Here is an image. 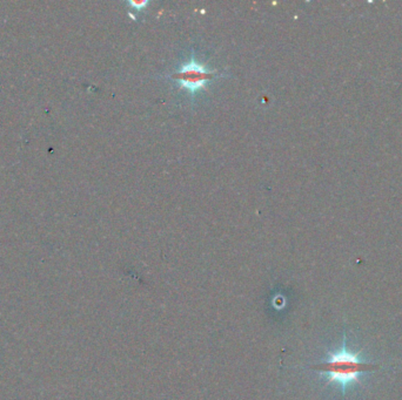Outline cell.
Instances as JSON below:
<instances>
[{
    "mask_svg": "<svg viewBox=\"0 0 402 400\" xmlns=\"http://www.w3.org/2000/svg\"><path fill=\"white\" fill-rule=\"evenodd\" d=\"M214 77V72L207 70L205 66L201 65L194 59L180 66L178 72L173 74V79L178 81L182 89H187L192 94L204 89L206 82L212 80Z\"/></svg>",
    "mask_w": 402,
    "mask_h": 400,
    "instance_id": "cell-2",
    "label": "cell"
},
{
    "mask_svg": "<svg viewBox=\"0 0 402 400\" xmlns=\"http://www.w3.org/2000/svg\"><path fill=\"white\" fill-rule=\"evenodd\" d=\"M128 4L131 5L132 8H136L138 11L143 10L148 5V1H130Z\"/></svg>",
    "mask_w": 402,
    "mask_h": 400,
    "instance_id": "cell-3",
    "label": "cell"
},
{
    "mask_svg": "<svg viewBox=\"0 0 402 400\" xmlns=\"http://www.w3.org/2000/svg\"><path fill=\"white\" fill-rule=\"evenodd\" d=\"M378 363L365 362L360 359L359 354L349 350L347 347V337L344 335V340L340 349L327 354L325 361L317 365L311 366V370L325 377L327 383H335L342 391V397L346 398L347 389L351 385L360 381V377L367 374H374L383 369Z\"/></svg>",
    "mask_w": 402,
    "mask_h": 400,
    "instance_id": "cell-1",
    "label": "cell"
}]
</instances>
